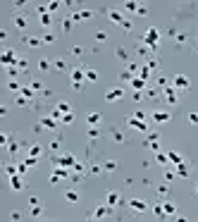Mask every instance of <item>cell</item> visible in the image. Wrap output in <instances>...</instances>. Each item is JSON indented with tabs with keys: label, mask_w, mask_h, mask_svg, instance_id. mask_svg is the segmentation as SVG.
Listing matches in <instances>:
<instances>
[{
	"label": "cell",
	"mask_w": 198,
	"mask_h": 222,
	"mask_svg": "<svg viewBox=\"0 0 198 222\" xmlns=\"http://www.w3.org/2000/svg\"><path fill=\"white\" fill-rule=\"evenodd\" d=\"M146 43L153 45V48L158 45V29H148V31H146Z\"/></svg>",
	"instance_id": "6da1fadb"
},
{
	"label": "cell",
	"mask_w": 198,
	"mask_h": 222,
	"mask_svg": "<svg viewBox=\"0 0 198 222\" xmlns=\"http://www.w3.org/2000/svg\"><path fill=\"white\" fill-rule=\"evenodd\" d=\"M119 98H122V89H110V91H107V95H105V100H107V103L119 100Z\"/></svg>",
	"instance_id": "7a4b0ae2"
},
{
	"label": "cell",
	"mask_w": 198,
	"mask_h": 222,
	"mask_svg": "<svg viewBox=\"0 0 198 222\" xmlns=\"http://www.w3.org/2000/svg\"><path fill=\"white\" fill-rule=\"evenodd\" d=\"M81 79H84V72H81V69H74V72H72V81H74L76 89H79V81H81Z\"/></svg>",
	"instance_id": "3957f363"
},
{
	"label": "cell",
	"mask_w": 198,
	"mask_h": 222,
	"mask_svg": "<svg viewBox=\"0 0 198 222\" xmlns=\"http://www.w3.org/2000/svg\"><path fill=\"white\" fill-rule=\"evenodd\" d=\"M129 205H131L134 210H138V213H141V210H146V203H143V201H138V198H131V203H129Z\"/></svg>",
	"instance_id": "277c9868"
},
{
	"label": "cell",
	"mask_w": 198,
	"mask_h": 222,
	"mask_svg": "<svg viewBox=\"0 0 198 222\" xmlns=\"http://www.w3.org/2000/svg\"><path fill=\"white\" fill-rule=\"evenodd\" d=\"M0 60H2L5 64H12V62H14V53H10V50H7V53H2V58H0Z\"/></svg>",
	"instance_id": "5b68a950"
},
{
	"label": "cell",
	"mask_w": 198,
	"mask_h": 222,
	"mask_svg": "<svg viewBox=\"0 0 198 222\" xmlns=\"http://www.w3.org/2000/svg\"><path fill=\"white\" fill-rule=\"evenodd\" d=\"M174 84H177L179 89H186V86H189V81H186V77H181V74H179V77L174 79Z\"/></svg>",
	"instance_id": "8992f818"
},
{
	"label": "cell",
	"mask_w": 198,
	"mask_h": 222,
	"mask_svg": "<svg viewBox=\"0 0 198 222\" xmlns=\"http://www.w3.org/2000/svg\"><path fill=\"white\" fill-rule=\"evenodd\" d=\"M153 117H155V122H167V120H169V115H167V112H155Z\"/></svg>",
	"instance_id": "52a82bcc"
},
{
	"label": "cell",
	"mask_w": 198,
	"mask_h": 222,
	"mask_svg": "<svg viewBox=\"0 0 198 222\" xmlns=\"http://www.w3.org/2000/svg\"><path fill=\"white\" fill-rule=\"evenodd\" d=\"M129 124L136 127V129H141V131H146V124H143V122H138V120H129Z\"/></svg>",
	"instance_id": "ba28073f"
},
{
	"label": "cell",
	"mask_w": 198,
	"mask_h": 222,
	"mask_svg": "<svg viewBox=\"0 0 198 222\" xmlns=\"http://www.w3.org/2000/svg\"><path fill=\"white\" fill-rule=\"evenodd\" d=\"M110 19H112L115 24H119V22H122V14H119V12H110Z\"/></svg>",
	"instance_id": "9c48e42d"
},
{
	"label": "cell",
	"mask_w": 198,
	"mask_h": 222,
	"mask_svg": "<svg viewBox=\"0 0 198 222\" xmlns=\"http://www.w3.org/2000/svg\"><path fill=\"white\" fill-rule=\"evenodd\" d=\"M117 201H119V196H117V193H107V203H110V205H115Z\"/></svg>",
	"instance_id": "30bf717a"
},
{
	"label": "cell",
	"mask_w": 198,
	"mask_h": 222,
	"mask_svg": "<svg viewBox=\"0 0 198 222\" xmlns=\"http://www.w3.org/2000/svg\"><path fill=\"white\" fill-rule=\"evenodd\" d=\"M98 120H100L98 112H91V115H88V122H91V124H98Z\"/></svg>",
	"instance_id": "8fae6325"
},
{
	"label": "cell",
	"mask_w": 198,
	"mask_h": 222,
	"mask_svg": "<svg viewBox=\"0 0 198 222\" xmlns=\"http://www.w3.org/2000/svg\"><path fill=\"white\" fill-rule=\"evenodd\" d=\"M12 189H22V179H17L14 174H12Z\"/></svg>",
	"instance_id": "7c38bea8"
},
{
	"label": "cell",
	"mask_w": 198,
	"mask_h": 222,
	"mask_svg": "<svg viewBox=\"0 0 198 222\" xmlns=\"http://www.w3.org/2000/svg\"><path fill=\"white\" fill-rule=\"evenodd\" d=\"M167 158L172 160V162H181V155H179V153H169Z\"/></svg>",
	"instance_id": "4fadbf2b"
},
{
	"label": "cell",
	"mask_w": 198,
	"mask_h": 222,
	"mask_svg": "<svg viewBox=\"0 0 198 222\" xmlns=\"http://www.w3.org/2000/svg\"><path fill=\"white\" fill-rule=\"evenodd\" d=\"M14 24H17V27H26V19H24V17H17Z\"/></svg>",
	"instance_id": "5bb4252c"
},
{
	"label": "cell",
	"mask_w": 198,
	"mask_h": 222,
	"mask_svg": "<svg viewBox=\"0 0 198 222\" xmlns=\"http://www.w3.org/2000/svg\"><path fill=\"white\" fill-rule=\"evenodd\" d=\"M67 201L74 203V201H76V193H74V191H67Z\"/></svg>",
	"instance_id": "9a60e30c"
},
{
	"label": "cell",
	"mask_w": 198,
	"mask_h": 222,
	"mask_svg": "<svg viewBox=\"0 0 198 222\" xmlns=\"http://www.w3.org/2000/svg\"><path fill=\"white\" fill-rule=\"evenodd\" d=\"M103 215H107V208H98V213H96V217H103Z\"/></svg>",
	"instance_id": "2e32d148"
},
{
	"label": "cell",
	"mask_w": 198,
	"mask_h": 222,
	"mask_svg": "<svg viewBox=\"0 0 198 222\" xmlns=\"http://www.w3.org/2000/svg\"><path fill=\"white\" fill-rule=\"evenodd\" d=\"M86 79L88 81H96V72H86Z\"/></svg>",
	"instance_id": "e0dca14e"
},
{
	"label": "cell",
	"mask_w": 198,
	"mask_h": 222,
	"mask_svg": "<svg viewBox=\"0 0 198 222\" xmlns=\"http://www.w3.org/2000/svg\"><path fill=\"white\" fill-rule=\"evenodd\" d=\"M57 110H60V112H67L69 108H67V103H60V105H57Z\"/></svg>",
	"instance_id": "ac0fdd59"
}]
</instances>
